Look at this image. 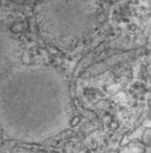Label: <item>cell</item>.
Returning <instances> with one entry per match:
<instances>
[{"label": "cell", "instance_id": "obj_1", "mask_svg": "<svg viewBox=\"0 0 151 153\" xmlns=\"http://www.w3.org/2000/svg\"><path fill=\"white\" fill-rule=\"evenodd\" d=\"M72 113L69 84L55 68L18 65L0 76V130L9 138L46 141L69 127Z\"/></svg>", "mask_w": 151, "mask_h": 153}, {"label": "cell", "instance_id": "obj_2", "mask_svg": "<svg viewBox=\"0 0 151 153\" xmlns=\"http://www.w3.org/2000/svg\"><path fill=\"white\" fill-rule=\"evenodd\" d=\"M35 22L45 42L59 50H69L93 31L97 10L92 0H39Z\"/></svg>", "mask_w": 151, "mask_h": 153}, {"label": "cell", "instance_id": "obj_3", "mask_svg": "<svg viewBox=\"0 0 151 153\" xmlns=\"http://www.w3.org/2000/svg\"><path fill=\"white\" fill-rule=\"evenodd\" d=\"M18 46L10 33L0 28V76L11 68L17 57Z\"/></svg>", "mask_w": 151, "mask_h": 153}, {"label": "cell", "instance_id": "obj_4", "mask_svg": "<svg viewBox=\"0 0 151 153\" xmlns=\"http://www.w3.org/2000/svg\"><path fill=\"white\" fill-rule=\"evenodd\" d=\"M10 153H39L36 152H31V151H17V152H13Z\"/></svg>", "mask_w": 151, "mask_h": 153}]
</instances>
